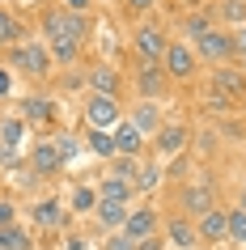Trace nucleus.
I'll return each mask as SVG.
<instances>
[{
    "instance_id": "nucleus-28",
    "label": "nucleus",
    "mask_w": 246,
    "mask_h": 250,
    "mask_svg": "<svg viewBox=\"0 0 246 250\" xmlns=\"http://www.w3.org/2000/svg\"><path fill=\"white\" fill-rule=\"evenodd\" d=\"M225 216H229V242L246 246V208L242 204H238V208H225Z\"/></svg>"
},
{
    "instance_id": "nucleus-35",
    "label": "nucleus",
    "mask_w": 246,
    "mask_h": 250,
    "mask_svg": "<svg viewBox=\"0 0 246 250\" xmlns=\"http://www.w3.org/2000/svg\"><path fill=\"white\" fill-rule=\"evenodd\" d=\"M9 225H17V204L13 199H0V229H9Z\"/></svg>"
},
{
    "instance_id": "nucleus-43",
    "label": "nucleus",
    "mask_w": 246,
    "mask_h": 250,
    "mask_svg": "<svg viewBox=\"0 0 246 250\" xmlns=\"http://www.w3.org/2000/svg\"><path fill=\"white\" fill-rule=\"evenodd\" d=\"M238 68H242V72H246V55H242V60H238Z\"/></svg>"
},
{
    "instance_id": "nucleus-38",
    "label": "nucleus",
    "mask_w": 246,
    "mask_h": 250,
    "mask_svg": "<svg viewBox=\"0 0 246 250\" xmlns=\"http://www.w3.org/2000/svg\"><path fill=\"white\" fill-rule=\"evenodd\" d=\"M9 93H13V72H9V68L0 64V102H4Z\"/></svg>"
},
{
    "instance_id": "nucleus-21",
    "label": "nucleus",
    "mask_w": 246,
    "mask_h": 250,
    "mask_svg": "<svg viewBox=\"0 0 246 250\" xmlns=\"http://www.w3.org/2000/svg\"><path fill=\"white\" fill-rule=\"evenodd\" d=\"M22 39H26L22 17H17L13 9H4V4H0V51H4V47H13V42H22Z\"/></svg>"
},
{
    "instance_id": "nucleus-9",
    "label": "nucleus",
    "mask_w": 246,
    "mask_h": 250,
    "mask_svg": "<svg viewBox=\"0 0 246 250\" xmlns=\"http://www.w3.org/2000/svg\"><path fill=\"white\" fill-rule=\"evenodd\" d=\"M132 85H136V98H140V102H157L161 93H170V77H166L161 64H140Z\"/></svg>"
},
{
    "instance_id": "nucleus-22",
    "label": "nucleus",
    "mask_w": 246,
    "mask_h": 250,
    "mask_svg": "<svg viewBox=\"0 0 246 250\" xmlns=\"http://www.w3.org/2000/svg\"><path fill=\"white\" fill-rule=\"evenodd\" d=\"M0 145L9 148V153H17V148L26 145V123H22V115H4L0 119Z\"/></svg>"
},
{
    "instance_id": "nucleus-36",
    "label": "nucleus",
    "mask_w": 246,
    "mask_h": 250,
    "mask_svg": "<svg viewBox=\"0 0 246 250\" xmlns=\"http://www.w3.org/2000/svg\"><path fill=\"white\" fill-rule=\"evenodd\" d=\"M208 106H212V110H238V102H233V98H225V93H208Z\"/></svg>"
},
{
    "instance_id": "nucleus-26",
    "label": "nucleus",
    "mask_w": 246,
    "mask_h": 250,
    "mask_svg": "<svg viewBox=\"0 0 246 250\" xmlns=\"http://www.w3.org/2000/svg\"><path fill=\"white\" fill-rule=\"evenodd\" d=\"M0 250H34V237L26 225H9V229H0Z\"/></svg>"
},
{
    "instance_id": "nucleus-25",
    "label": "nucleus",
    "mask_w": 246,
    "mask_h": 250,
    "mask_svg": "<svg viewBox=\"0 0 246 250\" xmlns=\"http://www.w3.org/2000/svg\"><path fill=\"white\" fill-rule=\"evenodd\" d=\"M85 148H89L93 157H102V161H111V157H119L115 153V132H85Z\"/></svg>"
},
{
    "instance_id": "nucleus-33",
    "label": "nucleus",
    "mask_w": 246,
    "mask_h": 250,
    "mask_svg": "<svg viewBox=\"0 0 246 250\" xmlns=\"http://www.w3.org/2000/svg\"><path fill=\"white\" fill-rule=\"evenodd\" d=\"M51 145H55V153H60V161H64V166H68L72 157H77V148H81L72 132H60V136H51Z\"/></svg>"
},
{
    "instance_id": "nucleus-34",
    "label": "nucleus",
    "mask_w": 246,
    "mask_h": 250,
    "mask_svg": "<svg viewBox=\"0 0 246 250\" xmlns=\"http://www.w3.org/2000/svg\"><path fill=\"white\" fill-rule=\"evenodd\" d=\"M229 47H233V60H242V55H246V26L229 30Z\"/></svg>"
},
{
    "instance_id": "nucleus-10",
    "label": "nucleus",
    "mask_w": 246,
    "mask_h": 250,
    "mask_svg": "<svg viewBox=\"0 0 246 250\" xmlns=\"http://www.w3.org/2000/svg\"><path fill=\"white\" fill-rule=\"evenodd\" d=\"M119 233L128 237V242H144V237H157V233H161V212H157V208H132Z\"/></svg>"
},
{
    "instance_id": "nucleus-23",
    "label": "nucleus",
    "mask_w": 246,
    "mask_h": 250,
    "mask_svg": "<svg viewBox=\"0 0 246 250\" xmlns=\"http://www.w3.org/2000/svg\"><path fill=\"white\" fill-rule=\"evenodd\" d=\"M132 123H136V132L153 136L166 119H161V106H157V102H140V106H136V115H132Z\"/></svg>"
},
{
    "instance_id": "nucleus-39",
    "label": "nucleus",
    "mask_w": 246,
    "mask_h": 250,
    "mask_svg": "<svg viewBox=\"0 0 246 250\" xmlns=\"http://www.w3.org/2000/svg\"><path fill=\"white\" fill-rule=\"evenodd\" d=\"M153 4H157V0H123V9H128V13H149Z\"/></svg>"
},
{
    "instance_id": "nucleus-2",
    "label": "nucleus",
    "mask_w": 246,
    "mask_h": 250,
    "mask_svg": "<svg viewBox=\"0 0 246 250\" xmlns=\"http://www.w3.org/2000/svg\"><path fill=\"white\" fill-rule=\"evenodd\" d=\"M4 68H9V72H22V77H30V81H47L55 72V60H51V51H47V42H43V39H30V34H26L22 42L9 47Z\"/></svg>"
},
{
    "instance_id": "nucleus-44",
    "label": "nucleus",
    "mask_w": 246,
    "mask_h": 250,
    "mask_svg": "<svg viewBox=\"0 0 246 250\" xmlns=\"http://www.w3.org/2000/svg\"><path fill=\"white\" fill-rule=\"evenodd\" d=\"M30 4H39V0H30Z\"/></svg>"
},
{
    "instance_id": "nucleus-37",
    "label": "nucleus",
    "mask_w": 246,
    "mask_h": 250,
    "mask_svg": "<svg viewBox=\"0 0 246 250\" xmlns=\"http://www.w3.org/2000/svg\"><path fill=\"white\" fill-rule=\"evenodd\" d=\"M102 250H136V242H128L123 233H111V237L102 242Z\"/></svg>"
},
{
    "instance_id": "nucleus-11",
    "label": "nucleus",
    "mask_w": 246,
    "mask_h": 250,
    "mask_svg": "<svg viewBox=\"0 0 246 250\" xmlns=\"http://www.w3.org/2000/svg\"><path fill=\"white\" fill-rule=\"evenodd\" d=\"M195 229H200V242H204V246L229 242V216H225V208H208L204 216L195 221Z\"/></svg>"
},
{
    "instance_id": "nucleus-16",
    "label": "nucleus",
    "mask_w": 246,
    "mask_h": 250,
    "mask_svg": "<svg viewBox=\"0 0 246 250\" xmlns=\"http://www.w3.org/2000/svg\"><path fill=\"white\" fill-rule=\"evenodd\" d=\"M34 229H60V225L68 221V208H64V199H55V195H43L39 204H34Z\"/></svg>"
},
{
    "instance_id": "nucleus-14",
    "label": "nucleus",
    "mask_w": 246,
    "mask_h": 250,
    "mask_svg": "<svg viewBox=\"0 0 246 250\" xmlns=\"http://www.w3.org/2000/svg\"><path fill=\"white\" fill-rule=\"evenodd\" d=\"M179 208H182V216L200 221L208 208H217V199H212V191H208L204 183H191V187H182V191H179Z\"/></svg>"
},
{
    "instance_id": "nucleus-18",
    "label": "nucleus",
    "mask_w": 246,
    "mask_h": 250,
    "mask_svg": "<svg viewBox=\"0 0 246 250\" xmlns=\"http://www.w3.org/2000/svg\"><path fill=\"white\" fill-rule=\"evenodd\" d=\"M132 204H111V199H98V208H93V221L102 225L106 233H119L123 229V221H128Z\"/></svg>"
},
{
    "instance_id": "nucleus-12",
    "label": "nucleus",
    "mask_w": 246,
    "mask_h": 250,
    "mask_svg": "<svg viewBox=\"0 0 246 250\" xmlns=\"http://www.w3.org/2000/svg\"><path fill=\"white\" fill-rule=\"evenodd\" d=\"M212 89L225 93V98H233V102H246V72L233 68V64L212 68Z\"/></svg>"
},
{
    "instance_id": "nucleus-4",
    "label": "nucleus",
    "mask_w": 246,
    "mask_h": 250,
    "mask_svg": "<svg viewBox=\"0 0 246 250\" xmlns=\"http://www.w3.org/2000/svg\"><path fill=\"white\" fill-rule=\"evenodd\" d=\"M191 51H195V60H200V64H212V68L229 64V60H233L229 30H225V26H212V30H204V34H200V39L191 42Z\"/></svg>"
},
{
    "instance_id": "nucleus-31",
    "label": "nucleus",
    "mask_w": 246,
    "mask_h": 250,
    "mask_svg": "<svg viewBox=\"0 0 246 250\" xmlns=\"http://www.w3.org/2000/svg\"><path fill=\"white\" fill-rule=\"evenodd\" d=\"M47 51H51L55 64H72V60L81 55V47H77V42H68V39H55V42H47Z\"/></svg>"
},
{
    "instance_id": "nucleus-8",
    "label": "nucleus",
    "mask_w": 246,
    "mask_h": 250,
    "mask_svg": "<svg viewBox=\"0 0 246 250\" xmlns=\"http://www.w3.org/2000/svg\"><path fill=\"white\" fill-rule=\"evenodd\" d=\"M187 140H191L187 123H161V127L153 132V153H157L161 161H170V157H182Z\"/></svg>"
},
{
    "instance_id": "nucleus-41",
    "label": "nucleus",
    "mask_w": 246,
    "mask_h": 250,
    "mask_svg": "<svg viewBox=\"0 0 246 250\" xmlns=\"http://www.w3.org/2000/svg\"><path fill=\"white\" fill-rule=\"evenodd\" d=\"M64 9H72V13H89V0H64Z\"/></svg>"
},
{
    "instance_id": "nucleus-29",
    "label": "nucleus",
    "mask_w": 246,
    "mask_h": 250,
    "mask_svg": "<svg viewBox=\"0 0 246 250\" xmlns=\"http://www.w3.org/2000/svg\"><path fill=\"white\" fill-rule=\"evenodd\" d=\"M204 30H212V13H187V17H182V34H187L191 42L200 39Z\"/></svg>"
},
{
    "instance_id": "nucleus-42",
    "label": "nucleus",
    "mask_w": 246,
    "mask_h": 250,
    "mask_svg": "<svg viewBox=\"0 0 246 250\" xmlns=\"http://www.w3.org/2000/svg\"><path fill=\"white\" fill-rule=\"evenodd\" d=\"M4 166H13V153H9V148L0 145V170H4Z\"/></svg>"
},
{
    "instance_id": "nucleus-5",
    "label": "nucleus",
    "mask_w": 246,
    "mask_h": 250,
    "mask_svg": "<svg viewBox=\"0 0 246 250\" xmlns=\"http://www.w3.org/2000/svg\"><path fill=\"white\" fill-rule=\"evenodd\" d=\"M85 127H93V132H115L119 119H123V106H119V98H102V93H89L85 98Z\"/></svg>"
},
{
    "instance_id": "nucleus-19",
    "label": "nucleus",
    "mask_w": 246,
    "mask_h": 250,
    "mask_svg": "<svg viewBox=\"0 0 246 250\" xmlns=\"http://www.w3.org/2000/svg\"><path fill=\"white\" fill-rule=\"evenodd\" d=\"M98 199H111V204H136V187L115 178V174H106L102 183H98Z\"/></svg>"
},
{
    "instance_id": "nucleus-40",
    "label": "nucleus",
    "mask_w": 246,
    "mask_h": 250,
    "mask_svg": "<svg viewBox=\"0 0 246 250\" xmlns=\"http://www.w3.org/2000/svg\"><path fill=\"white\" fill-rule=\"evenodd\" d=\"M64 250H89V246H85V237H81V233H72V237L64 242Z\"/></svg>"
},
{
    "instance_id": "nucleus-20",
    "label": "nucleus",
    "mask_w": 246,
    "mask_h": 250,
    "mask_svg": "<svg viewBox=\"0 0 246 250\" xmlns=\"http://www.w3.org/2000/svg\"><path fill=\"white\" fill-rule=\"evenodd\" d=\"M93 208H98V187L81 183V187L68 191V216H89Z\"/></svg>"
},
{
    "instance_id": "nucleus-15",
    "label": "nucleus",
    "mask_w": 246,
    "mask_h": 250,
    "mask_svg": "<svg viewBox=\"0 0 246 250\" xmlns=\"http://www.w3.org/2000/svg\"><path fill=\"white\" fill-rule=\"evenodd\" d=\"M85 85H89V93H102V98H119V89H123V77H119L111 64H93L89 72H85Z\"/></svg>"
},
{
    "instance_id": "nucleus-32",
    "label": "nucleus",
    "mask_w": 246,
    "mask_h": 250,
    "mask_svg": "<svg viewBox=\"0 0 246 250\" xmlns=\"http://www.w3.org/2000/svg\"><path fill=\"white\" fill-rule=\"evenodd\" d=\"M161 183V166H157V161H149V166H140V174H136V195H140V191H153V187Z\"/></svg>"
},
{
    "instance_id": "nucleus-13",
    "label": "nucleus",
    "mask_w": 246,
    "mask_h": 250,
    "mask_svg": "<svg viewBox=\"0 0 246 250\" xmlns=\"http://www.w3.org/2000/svg\"><path fill=\"white\" fill-rule=\"evenodd\" d=\"M64 170V161H60V153H55L51 140H34V148H30V174L34 178H51V174Z\"/></svg>"
},
{
    "instance_id": "nucleus-27",
    "label": "nucleus",
    "mask_w": 246,
    "mask_h": 250,
    "mask_svg": "<svg viewBox=\"0 0 246 250\" xmlns=\"http://www.w3.org/2000/svg\"><path fill=\"white\" fill-rule=\"evenodd\" d=\"M217 17L225 21V30L246 26V0H221V4H217Z\"/></svg>"
},
{
    "instance_id": "nucleus-6",
    "label": "nucleus",
    "mask_w": 246,
    "mask_h": 250,
    "mask_svg": "<svg viewBox=\"0 0 246 250\" xmlns=\"http://www.w3.org/2000/svg\"><path fill=\"white\" fill-rule=\"evenodd\" d=\"M170 39L161 26H136L132 30V55L140 60V64H161V55H166Z\"/></svg>"
},
{
    "instance_id": "nucleus-24",
    "label": "nucleus",
    "mask_w": 246,
    "mask_h": 250,
    "mask_svg": "<svg viewBox=\"0 0 246 250\" xmlns=\"http://www.w3.org/2000/svg\"><path fill=\"white\" fill-rule=\"evenodd\" d=\"M55 115V106H51V98H34V93H30L26 102H22V123H47V119Z\"/></svg>"
},
{
    "instance_id": "nucleus-7",
    "label": "nucleus",
    "mask_w": 246,
    "mask_h": 250,
    "mask_svg": "<svg viewBox=\"0 0 246 250\" xmlns=\"http://www.w3.org/2000/svg\"><path fill=\"white\" fill-rule=\"evenodd\" d=\"M161 237H166V246H174V250H195L200 246V229H195V221L182 216V212L161 216Z\"/></svg>"
},
{
    "instance_id": "nucleus-1",
    "label": "nucleus",
    "mask_w": 246,
    "mask_h": 250,
    "mask_svg": "<svg viewBox=\"0 0 246 250\" xmlns=\"http://www.w3.org/2000/svg\"><path fill=\"white\" fill-rule=\"evenodd\" d=\"M39 30H43V42H55V39H68V42H85L89 39V13H72V9H64V4H47L39 17Z\"/></svg>"
},
{
    "instance_id": "nucleus-30",
    "label": "nucleus",
    "mask_w": 246,
    "mask_h": 250,
    "mask_svg": "<svg viewBox=\"0 0 246 250\" xmlns=\"http://www.w3.org/2000/svg\"><path fill=\"white\" fill-rule=\"evenodd\" d=\"M111 174L123 178V183H136V174H140V157H111Z\"/></svg>"
},
{
    "instance_id": "nucleus-17",
    "label": "nucleus",
    "mask_w": 246,
    "mask_h": 250,
    "mask_svg": "<svg viewBox=\"0 0 246 250\" xmlns=\"http://www.w3.org/2000/svg\"><path fill=\"white\" fill-rule=\"evenodd\" d=\"M144 140H149V136L136 132L132 119H119V127H115V153H119V157H140V153H144Z\"/></svg>"
},
{
    "instance_id": "nucleus-3",
    "label": "nucleus",
    "mask_w": 246,
    "mask_h": 250,
    "mask_svg": "<svg viewBox=\"0 0 246 250\" xmlns=\"http://www.w3.org/2000/svg\"><path fill=\"white\" fill-rule=\"evenodd\" d=\"M161 68H166L170 85H191V81L200 77V60H195L191 42L187 39H170L166 55H161Z\"/></svg>"
}]
</instances>
